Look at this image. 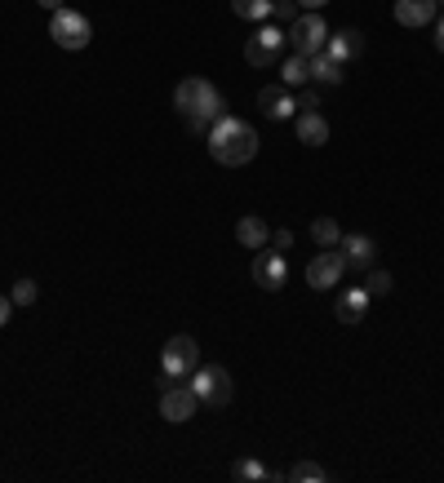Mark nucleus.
Segmentation results:
<instances>
[{"mask_svg": "<svg viewBox=\"0 0 444 483\" xmlns=\"http://www.w3.org/2000/svg\"><path fill=\"white\" fill-rule=\"evenodd\" d=\"M272 18H280V23H293L298 14H293V5H289V0H276V5H272Z\"/></svg>", "mask_w": 444, "mask_h": 483, "instance_id": "nucleus-28", "label": "nucleus"}, {"mask_svg": "<svg viewBox=\"0 0 444 483\" xmlns=\"http://www.w3.org/2000/svg\"><path fill=\"white\" fill-rule=\"evenodd\" d=\"M9 297H14V306H32L36 302V279H18Z\"/></svg>", "mask_w": 444, "mask_h": 483, "instance_id": "nucleus-25", "label": "nucleus"}, {"mask_svg": "<svg viewBox=\"0 0 444 483\" xmlns=\"http://www.w3.org/2000/svg\"><path fill=\"white\" fill-rule=\"evenodd\" d=\"M187 386L196 390V399L205 408H227L231 404V373L218 369V364H200L196 373L187 377Z\"/></svg>", "mask_w": 444, "mask_h": 483, "instance_id": "nucleus-5", "label": "nucleus"}, {"mask_svg": "<svg viewBox=\"0 0 444 483\" xmlns=\"http://www.w3.org/2000/svg\"><path fill=\"white\" fill-rule=\"evenodd\" d=\"M365 288H369V297H387V293H391V275H387V270H369Z\"/></svg>", "mask_w": 444, "mask_h": 483, "instance_id": "nucleus-24", "label": "nucleus"}, {"mask_svg": "<svg viewBox=\"0 0 444 483\" xmlns=\"http://www.w3.org/2000/svg\"><path fill=\"white\" fill-rule=\"evenodd\" d=\"M436 5H440V14H444V0H436Z\"/></svg>", "mask_w": 444, "mask_h": 483, "instance_id": "nucleus-33", "label": "nucleus"}, {"mask_svg": "<svg viewBox=\"0 0 444 483\" xmlns=\"http://www.w3.org/2000/svg\"><path fill=\"white\" fill-rule=\"evenodd\" d=\"M196 408H200V399H196V390L187 381H169L161 390V417L173 422V426H187L196 417Z\"/></svg>", "mask_w": 444, "mask_h": 483, "instance_id": "nucleus-7", "label": "nucleus"}, {"mask_svg": "<svg viewBox=\"0 0 444 483\" xmlns=\"http://www.w3.org/2000/svg\"><path fill=\"white\" fill-rule=\"evenodd\" d=\"M436 50H440V54H444V14H440V18H436Z\"/></svg>", "mask_w": 444, "mask_h": 483, "instance_id": "nucleus-30", "label": "nucleus"}, {"mask_svg": "<svg viewBox=\"0 0 444 483\" xmlns=\"http://www.w3.org/2000/svg\"><path fill=\"white\" fill-rule=\"evenodd\" d=\"M284 41H289V50L293 54H302V58H311V54H320L325 45H329V27H325V18L320 14H298L293 23H289V32H284Z\"/></svg>", "mask_w": 444, "mask_h": 483, "instance_id": "nucleus-4", "label": "nucleus"}, {"mask_svg": "<svg viewBox=\"0 0 444 483\" xmlns=\"http://www.w3.org/2000/svg\"><path fill=\"white\" fill-rule=\"evenodd\" d=\"M249 275L258 279V288L280 293V288H284V279H289L284 253H280V249H258V253H254V267H249Z\"/></svg>", "mask_w": 444, "mask_h": 483, "instance_id": "nucleus-10", "label": "nucleus"}, {"mask_svg": "<svg viewBox=\"0 0 444 483\" xmlns=\"http://www.w3.org/2000/svg\"><path fill=\"white\" fill-rule=\"evenodd\" d=\"M342 275H347L342 249H320V253L307 262V284H311L316 293H329L333 284H342Z\"/></svg>", "mask_w": 444, "mask_h": 483, "instance_id": "nucleus-8", "label": "nucleus"}, {"mask_svg": "<svg viewBox=\"0 0 444 483\" xmlns=\"http://www.w3.org/2000/svg\"><path fill=\"white\" fill-rule=\"evenodd\" d=\"M272 5H276V0H231L236 18H245V23H263V18H272Z\"/></svg>", "mask_w": 444, "mask_h": 483, "instance_id": "nucleus-21", "label": "nucleus"}, {"mask_svg": "<svg viewBox=\"0 0 444 483\" xmlns=\"http://www.w3.org/2000/svg\"><path fill=\"white\" fill-rule=\"evenodd\" d=\"M284 45H289V41H284L280 27H258V36H249V45H245V62H249V67H276Z\"/></svg>", "mask_w": 444, "mask_h": 483, "instance_id": "nucleus-9", "label": "nucleus"}, {"mask_svg": "<svg viewBox=\"0 0 444 483\" xmlns=\"http://www.w3.org/2000/svg\"><path fill=\"white\" fill-rule=\"evenodd\" d=\"M342 258H347V270H365V267H374V240L369 235H342Z\"/></svg>", "mask_w": 444, "mask_h": 483, "instance_id": "nucleus-15", "label": "nucleus"}, {"mask_svg": "<svg viewBox=\"0 0 444 483\" xmlns=\"http://www.w3.org/2000/svg\"><path fill=\"white\" fill-rule=\"evenodd\" d=\"M196 369H200L196 337H169L165 351H161V390H165L169 381H187Z\"/></svg>", "mask_w": 444, "mask_h": 483, "instance_id": "nucleus-3", "label": "nucleus"}, {"mask_svg": "<svg viewBox=\"0 0 444 483\" xmlns=\"http://www.w3.org/2000/svg\"><path fill=\"white\" fill-rule=\"evenodd\" d=\"M231 475H236L240 483H263V479H272V475H267V466H263L258 457H240V461L231 466Z\"/></svg>", "mask_w": 444, "mask_h": 483, "instance_id": "nucleus-22", "label": "nucleus"}, {"mask_svg": "<svg viewBox=\"0 0 444 483\" xmlns=\"http://www.w3.org/2000/svg\"><path fill=\"white\" fill-rule=\"evenodd\" d=\"M293 103H298V111H320V94H316V89H302V94H293Z\"/></svg>", "mask_w": 444, "mask_h": 483, "instance_id": "nucleus-26", "label": "nucleus"}, {"mask_svg": "<svg viewBox=\"0 0 444 483\" xmlns=\"http://www.w3.org/2000/svg\"><path fill=\"white\" fill-rule=\"evenodd\" d=\"M395 23L400 27H431L440 18V5L436 0H395Z\"/></svg>", "mask_w": 444, "mask_h": 483, "instance_id": "nucleus-11", "label": "nucleus"}, {"mask_svg": "<svg viewBox=\"0 0 444 483\" xmlns=\"http://www.w3.org/2000/svg\"><path fill=\"white\" fill-rule=\"evenodd\" d=\"M293 5H302V9H311V14H316V9H325L329 0H293Z\"/></svg>", "mask_w": 444, "mask_h": 483, "instance_id": "nucleus-31", "label": "nucleus"}, {"mask_svg": "<svg viewBox=\"0 0 444 483\" xmlns=\"http://www.w3.org/2000/svg\"><path fill=\"white\" fill-rule=\"evenodd\" d=\"M307 67H311V80H320V85H342V80H347V71H342V67H338L325 50L307 58Z\"/></svg>", "mask_w": 444, "mask_h": 483, "instance_id": "nucleus-19", "label": "nucleus"}, {"mask_svg": "<svg viewBox=\"0 0 444 483\" xmlns=\"http://www.w3.org/2000/svg\"><path fill=\"white\" fill-rule=\"evenodd\" d=\"M36 5H41V9H50V14H54V9H62V0H36Z\"/></svg>", "mask_w": 444, "mask_h": 483, "instance_id": "nucleus-32", "label": "nucleus"}, {"mask_svg": "<svg viewBox=\"0 0 444 483\" xmlns=\"http://www.w3.org/2000/svg\"><path fill=\"white\" fill-rule=\"evenodd\" d=\"M365 50V36L360 32H351V27H342V32H329V45H325V54L338 62V67H347L351 58Z\"/></svg>", "mask_w": 444, "mask_h": 483, "instance_id": "nucleus-14", "label": "nucleus"}, {"mask_svg": "<svg viewBox=\"0 0 444 483\" xmlns=\"http://www.w3.org/2000/svg\"><path fill=\"white\" fill-rule=\"evenodd\" d=\"M209 156L222 164V169H240V164H249L258 156V133L240 120V115H231V111H222L218 120L209 124Z\"/></svg>", "mask_w": 444, "mask_h": 483, "instance_id": "nucleus-1", "label": "nucleus"}, {"mask_svg": "<svg viewBox=\"0 0 444 483\" xmlns=\"http://www.w3.org/2000/svg\"><path fill=\"white\" fill-rule=\"evenodd\" d=\"M272 249H280V253H284V249H293V231H289V226L272 231Z\"/></svg>", "mask_w": 444, "mask_h": 483, "instance_id": "nucleus-27", "label": "nucleus"}, {"mask_svg": "<svg viewBox=\"0 0 444 483\" xmlns=\"http://www.w3.org/2000/svg\"><path fill=\"white\" fill-rule=\"evenodd\" d=\"M9 315H14V297H5V293H0V328L9 324Z\"/></svg>", "mask_w": 444, "mask_h": 483, "instance_id": "nucleus-29", "label": "nucleus"}, {"mask_svg": "<svg viewBox=\"0 0 444 483\" xmlns=\"http://www.w3.org/2000/svg\"><path fill=\"white\" fill-rule=\"evenodd\" d=\"M284 479L289 483H325V466H316V461H293Z\"/></svg>", "mask_w": 444, "mask_h": 483, "instance_id": "nucleus-23", "label": "nucleus"}, {"mask_svg": "<svg viewBox=\"0 0 444 483\" xmlns=\"http://www.w3.org/2000/svg\"><path fill=\"white\" fill-rule=\"evenodd\" d=\"M307 80H311V67H307L302 54H289L280 62V85H284V89H302Z\"/></svg>", "mask_w": 444, "mask_h": 483, "instance_id": "nucleus-18", "label": "nucleus"}, {"mask_svg": "<svg viewBox=\"0 0 444 483\" xmlns=\"http://www.w3.org/2000/svg\"><path fill=\"white\" fill-rule=\"evenodd\" d=\"M258 111H263L267 120H293L298 103H293V94H289L284 85H267V89H258Z\"/></svg>", "mask_w": 444, "mask_h": 483, "instance_id": "nucleus-12", "label": "nucleus"}, {"mask_svg": "<svg viewBox=\"0 0 444 483\" xmlns=\"http://www.w3.org/2000/svg\"><path fill=\"white\" fill-rule=\"evenodd\" d=\"M311 240H316L320 249H338V244H342V226H338L333 217H316V222H311Z\"/></svg>", "mask_w": 444, "mask_h": 483, "instance_id": "nucleus-20", "label": "nucleus"}, {"mask_svg": "<svg viewBox=\"0 0 444 483\" xmlns=\"http://www.w3.org/2000/svg\"><path fill=\"white\" fill-rule=\"evenodd\" d=\"M50 36H54L58 50H85L89 41H94V27H89V18L85 14H76V9H54V18H50Z\"/></svg>", "mask_w": 444, "mask_h": 483, "instance_id": "nucleus-6", "label": "nucleus"}, {"mask_svg": "<svg viewBox=\"0 0 444 483\" xmlns=\"http://www.w3.org/2000/svg\"><path fill=\"white\" fill-rule=\"evenodd\" d=\"M173 107L178 115L187 120V129H196V133H209V124L218 120L227 103H222V94L209 85V80H200V76H187L178 89H173Z\"/></svg>", "mask_w": 444, "mask_h": 483, "instance_id": "nucleus-2", "label": "nucleus"}, {"mask_svg": "<svg viewBox=\"0 0 444 483\" xmlns=\"http://www.w3.org/2000/svg\"><path fill=\"white\" fill-rule=\"evenodd\" d=\"M293 129H298V142H307V147H325L329 142V120L320 111H298Z\"/></svg>", "mask_w": 444, "mask_h": 483, "instance_id": "nucleus-13", "label": "nucleus"}, {"mask_svg": "<svg viewBox=\"0 0 444 483\" xmlns=\"http://www.w3.org/2000/svg\"><path fill=\"white\" fill-rule=\"evenodd\" d=\"M369 302H374V297H369V288L360 284V288H347V293L338 297L333 311H338V320L342 324H360L365 320V311H369Z\"/></svg>", "mask_w": 444, "mask_h": 483, "instance_id": "nucleus-17", "label": "nucleus"}, {"mask_svg": "<svg viewBox=\"0 0 444 483\" xmlns=\"http://www.w3.org/2000/svg\"><path fill=\"white\" fill-rule=\"evenodd\" d=\"M236 240H240L245 249H254V253H258V249H267V244H272V226H267L258 214H249V217H240V222H236Z\"/></svg>", "mask_w": 444, "mask_h": 483, "instance_id": "nucleus-16", "label": "nucleus"}]
</instances>
